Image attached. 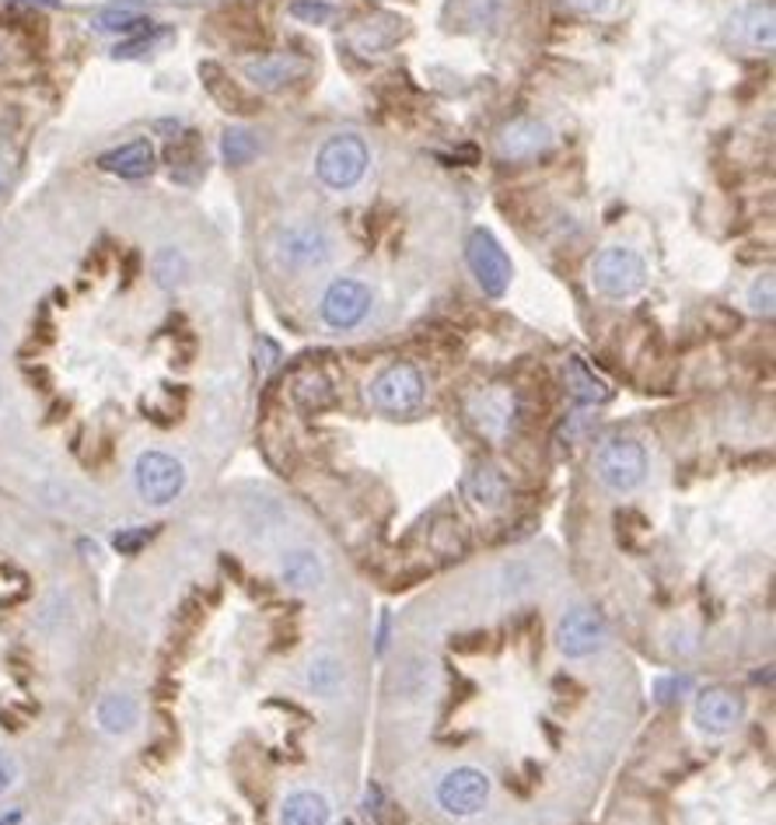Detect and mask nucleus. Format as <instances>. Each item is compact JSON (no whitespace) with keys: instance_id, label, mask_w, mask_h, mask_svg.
Segmentation results:
<instances>
[{"instance_id":"nucleus-40","label":"nucleus","mask_w":776,"mask_h":825,"mask_svg":"<svg viewBox=\"0 0 776 825\" xmlns=\"http://www.w3.org/2000/svg\"><path fill=\"white\" fill-rule=\"evenodd\" d=\"M0 406H4V385H0Z\"/></svg>"},{"instance_id":"nucleus-20","label":"nucleus","mask_w":776,"mask_h":825,"mask_svg":"<svg viewBox=\"0 0 776 825\" xmlns=\"http://www.w3.org/2000/svg\"><path fill=\"white\" fill-rule=\"evenodd\" d=\"M563 382H567V392L578 399L581 406H602L609 399V385L598 379L581 357H570L563 364Z\"/></svg>"},{"instance_id":"nucleus-7","label":"nucleus","mask_w":776,"mask_h":825,"mask_svg":"<svg viewBox=\"0 0 776 825\" xmlns=\"http://www.w3.org/2000/svg\"><path fill=\"white\" fill-rule=\"evenodd\" d=\"M490 794H493V780H490V773L480 766L448 769L438 780V790H434L438 808L452 818H475L487 808Z\"/></svg>"},{"instance_id":"nucleus-15","label":"nucleus","mask_w":776,"mask_h":825,"mask_svg":"<svg viewBox=\"0 0 776 825\" xmlns=\"http://www.w3.org/2000/svg\"><path fill=\"white\" fill-rule=\"evenodd\" d=\"M305 70H308V60L294 57V53H266V57L245 60V78L263 91L284 88L287 81L302 78Z\"/></svg>"},{"instance_id":"nucleus-32","label":"nucleus","mask_w":776,"mask_h":825,"mask_svg":"<svg viewBox=\"0 0 776 825\" xmlns=\"http://www.w3.org/2000/svg\"><path fill=\"white\" fill-rule=\"evenodd\" d=\"M277 357H281L277 343H273V340H266V336H259V343H256V371H259V379H266V374H269V367L277 364Z\"/></svg>"},{"instance_id":"nucleus-18","label":"nucleus","mask_w":776,"mask_h":825,"mask_svg":"<svg viewBox=\"0 0 776 825\" xmlns=\"http://www.w3.org/2000/svg\"><path fill=\"white\" fill-rule=\"evenodd\" d=\"M281 581L291 591H318L325 581V560L315 553V549H291V553L281 560Z\"/></svg>"},{"instance_id":"nucleus-11","label":"nucleus","mask_w":776,"mask_h":825,"mask_svg":"<svg viewBox=\"0 0 776 825\" xmlns=\"http://www.w3.org/2000/svg\"><path fill=\"white\" fill-rule=\"evenodd\" d=\"M549 144H553V134H549L546 122L539 119H511L504 130L497 137V155L504 161H529V158H539L542 151H549Z\"/></svg>"},{"instance_id":"nucleus-9","label":"nucleus","mask_w":776,"mask_h":825,"mask_svg":"<svg viewBox=\"0 0 776 825\" xmlns=\"http://www.w3.org/2000/svg\"><path fill=\"white\" fill-rule=\"evenodd\" d=\"M371 287L354 281V277H340L333 281L330 287H325L322 294V305H318V315L330 330H354L361 326V322L367 318L371 312Z\"/></svg>"},{"instance_id":"nucleus-37","label":"nucleus","mask_w":776,"mask_h":825,"mask_svg":"<svg viewBox=\"0 0 776 825\" xmlns=\"http://www.w3.org/2000/svg\"><path fill=\"white\" fill-rule=\"evenodd\" d=\"M8 183H11V168H8V161H4V158H0V196H4Z\"/></svg>"},{"instance_id":"nucleus-36","label":"nucleus","mask_w":776,"mask_h":825,"mask_svg":"<svg viewBox=\"0 0 776 825\" xmlns=\"http://www.w3.org/2000/svg\"><path fill=\"white\" fill-rule=\"evenodd\" d=\"M21 822H24V812L21 808H11V812L0 815V825H21Z\"/></svg>"},{"instance_id":"nucleus-29","label":"nucleus","mask_w":776,"mask_h":825,"mask_svg":"<svg viewBox=\"0 0 776 825\" xmlns=\"http://www.w3.org/2000/svg\"><path fill=\"white\" fill-rule=\"evenodd\" d=\"M748 312L753 315H773V277H756L753 287H748Z\"/></svg>"},{"instance_id":"nucleus-41","label":"nucleus","mask_w":776,"mask_h":825,"mask_svg":"<svg viewBox=\"0 0 776 825\" xmlns=\"http://www.w3.org/2000/svg\"><path fill=\"white\" fill-rule=\"evenodd\" d=\"M343 825H354V822H343Z\"/></svg>"},{"instance_id":"nucleus-17","label":"nucleus","mask_w":776,"mask_h":825,"mask_svg":"<svg viewBox=\"0 0 776 825\" xmlns=\"http://www.w3.org/2000/svg\"><path fill=\"white\" fill-rule=\"evenodd\" d=\"M98 165L112 175H119V179L137 183V179H147V175L155 171V147H151V140H130V144L106 151L102 158H98Z\"/></svg>"},{"instance_id":"nucleus-5","label":"nucleus","mask_w":776,"mask_h":825,"mask_svg":"<svg viewBox=\"0 0 776 825\" xmlns=\"http://www.w3.org/2000/svg\"><path fill=\"white\" fill-rule=\"evenodd\" d=\"M595 477L612 493H633L647 480V452L633 438H609L595 452Z\"/></svg>"},{"instance_id":"nucleus-3","label":"nucleus","mask_w":776,"mask_h":825,"mask_svg":"<svg viewBox=\"0 0 776 825\" xmlns=\"http://www.w3.org/2000/svg\"><path fill=\"white\" fill-rule=\"evenodd\" d=\"M273 256L281 259V266L308 273V269H322L325 263L333 259V235L325 224L318 220H294L284 224L273 238Z\"/></svg>"},{"instance_id":"nucleus-4","label":"nucleus","mask_w":776,"mask_h":825,"mask_svg":"<svg viewBox=\"0 0 776 825\" xmlns=\"http://www.w3.org/2000/svg\"><path fill=\"white\" fill-rule=\"evenodd\" d=\"M367 165H371V147L357 134L330 137L318 147V158H315V171H318L322 186H330L336 193L354 189L367 175Z\"/></svg>"},{"instance_id":"nucleus-35","label":"nucleus","mask_w":776,"mask_h":825,"mask_svg":"<svg viewBox=\"0 0 776 825\" xmlns=\"http://www.w3.org/2000/svg\"><path fill=\"white\" fill-rule=\"evenodd\" d=\"M567 8H573V11H588V14H595V11H606L609 8V0H563Z\"/></svg>"},{"instance_id":"nucleus-39","label":"nucleus","mask_w":776,"mask_h":825,"mask_svg":"<svg viewBox=\"0 0 776 825\" xmlns=\"http://www.w3.org/2000/svg\"><path fill=\"white\" fill-rule=\"evenodd\" d=\"M4 350H8V330H4V322H0V357H4Z\"/></svg>"},{"instance_id":"nucleus-8","label":"nucleus","mask_w":776,"mask_h":825,"mask_svg":"<svg viewBox=\"0 0 776 825\" xmlns=\"http://www.w3.org/2000/svg\"><path fill=\"white\" fill-rule=\"evenodd\" d=\"M465 263L472 269L475 284L483 287V294L490 297H504L508 287H511V277H514V266L504 253V245H500L487 228H475L465 242Z\"/></svg>"},{"instance_id":"nucleus-19","label":"nucleus","mask_w":776,"mask_h":825,"mask_svg":"<svg viewBox=\"0 0 776 825\" xmlns=\"http://www.w3.org/2000/svg\"><path fill=\"white\" fill-rule=\"evenodd\" d=\"M333 805L318 790H294L281 805V825H330Z\"/></svg>"},{"instance_id":"nucleus-10","label":"nucleus","mask_w":776,"mask_h":825,"mask_svg":"<svg viewBox=\"0 0 776 825\" xmlns=\"http://www.w3.org/2000/svg\"><path fill=\"white\" fill-rule=\"evenodd\" d=\"M609 644V627L595 609H570L557 627V647L567 658H591Z\"/></svg>"},{"instance_id":"nucleus-28","label":"nucleus","mask_w":776,"mask_h":825,"mask_svg":"<svg viewBox=\"0 0 776 825\" xmlns=\"http://www.w3.org/2000/svg\"><path fill=\"white\" fill-rule=\"evenodd\" d=\"M291 18L294 21H305V24H325L333 21V4H325V0H291Z\"/></svg>"},{"instance_id":"nucleus-14","label":"nucleus","mask_w":776,"mask_h":825,"mask_svg":"<svg viewBox=\"0 0 776 825\" xmlns=\"http://www.w3.org/2000/svg\"><path fill=\"white\" fill-rule=\"evenodd\" d=\"M728 32L735 42H741L745 49H756V53H766L776 42V24H773V0H763V4H748L738 14H731Z\"/></svg>"},{"instance_id":"nucleus-38","label":"nucleus","mask_w":776,"mask_h":825,"mask_svg":"<svg viewBox=\"0 0 776 825\" xmlns=\"http://www.w3.org/2000/svg\"><path fill=\"white\" fill-rule=\"evenodd\" d=\"M21 4H39V8H60L63 0H21Z\"/></svg>"},{"instance_id":"nucleus-16","label":"nucleus","mask_w":776,"mask_h":825,"mask_svg":"<svg viewBox=\"0 0 776 825\" xmlns=\"http://www.w3.org/2000/svg\"><path fill=\"white\" fill-rule=\"evenodd\" d=\"M95 724L109 738L130 735L140 724V699L134 693H106L95 707Z\"/></svg>"},{"instance_id":"nucleus-24","label":"nucleus","mask_w":776,"mask_h":825,"mask_svg":"<svg viewBox=\"0 0 776 825\" xmlns=\"http://www.w3.org/2000/svg\"><path fill=\"white\" fill-rule=\"evenodd\" d=\"M294 399L302 403L305 410H322L333 403V385L325 379L322 371H308L302 379L294 382Z\"/></svg>"},{"instance_id":"nucleus-31","label":"nucleus","mask_w":776,"mask_h":825,"mask_svg":"<svg viewBox=\"0 0 776 825\" xmlns=\"http://www.w3.org/2000/svg\"><path fill=\"white\" fill-rule=\"evenodd\" d=\"M18 777H21V766H18V759L8 753V748H0V797H4L8 790H14Z\"/></svg>"},{"instance_id":"nucleus-25","label":"nucleus","mask_w":776,"mask_h":825,"mask_svg":"<svg viewBox=\"0 0 776 825\" xmlns=\"http://www.w3.org/2000/svg\"><path fill=\"white\" fill-rule=\"evenodd\" d=\"M256 151H259V140H256L253 130H245V127H228V130H224V137H220V155H224V161H228V165H245V161H253Z\"/></svg>"},{"instance_id":"nucleus-27","label":"nucleus","mask_w":776,"mask_h":825,"mask_svg":"<svg viewBox=\"0 0 776 825\" xmlns=\"http://www.w3.org/2000/svg\"><path fill=\"white\" fill-rule=\"evenodd\" d=\"M500 4L504 0H452V14L462 21V29H483V24L497 21Z\"/></svg>"},{"instance_id":"nucleus-34","label":"nucleus","mask_w":776,"mask_h":825,"mask_svg":"<svg viewBox=\"0 0 776 825\" xmlns=\"http://www.w3.org/2000/svg\"><path fill=\"white\" fill-rule=\"evenodd\" d=\"M598 413H578V416H570V423H563V441L567 444H578V438L591 428V420H595Z\"/></svg>"},{"instance_id":"nucleus-33","label":"nucleus","mask_w":776,"mask_h":825,"mask_svg":"<svg viewBox=\"0 0 776 825\" xmlns=\"http://www.w3.org/2000/svg\"><path fill=\"white\" fill-rule=\"evenodd\" d=\"M155 46V36H140V39H130V42H122V46H116L112 49V57L116 60H130V57H144L147 49Z\"/></svg>"},{"instance_id":"nucleus-12","label":"nucleus","mask_w":776,"mask_h":825,"mask_svg":"<svg viewBox=\"0 0 776 825\" xmlns=\"http://www.w3.org/2000/svg\"><path fill=\"white\" fill-rule=\"evenodd\" d=\"M692 720L704 735H714V738L731 735L741 720V699L728 689H704L696 696Z\"/></svg>"},{"instance_id":"nucleus-22","label":"nucleus","mask_w":776,"mask_h":825,"mask_svg":"<svg viewBox=\"0 0 776 825\" xmlns=\"http://www.w3.org/2000/svg\"><path fill=\"white\" fill-rule=\"evenodd\" d=\"M91 29L109 32V36H130V32L147 29V14H144V8H137V4H112V8H106V11H98V14H95Z\"/></svg>"},{"instance_id":"nucleus-1","label":"nucleus","mask_w":776,"mask_h":825,"mask_svg":"<svg viewBox=\"0 0 776 825\" xmlns=\"http://www.w3.org/2000/svg\"><path fill=\"white\" fill-rule=\"evenodd\" d=\"M186 465L171 452L147 448L134 462V490L147 508H171L186 490Z\"/></svg>"},{"instance_id":"nucleus-26","label":"nucleus","mask_w":776,"mask_h":825,"mask_svg":"<svg viewBox=\"0 0 776 825\" xmlns=\"http://www.w3.org/2000/svg\"><path fill=\"white\" fill-rule=\"evenodd\" d=\"M343 665L333 658V655H318V658H312V665H308V686H312V693H318V696H333L340 686H343Z\"/></svg>"},{"instance_id":"nucleus-30","label":"nucleus","mask_w":776,"mask_h":825,"mask_svg":"<svg viewBox=\"0 0 776 825\" xmlns=\"http://www.w3.org/2000/svg\"><path fill=\"white\" fill-rule=\"evenodd\" d=\"M151 529H122L112 536V546L119 549V553H140V549L151 542Z\"/></svg>"},{"instance_id":"nucleus-13","label":"nucleus","mask_w":776,"mask_h":825,"mask_svg":"<svg viewBox=\"0 0 776 825\" xmlns=\"http://www.w3.org/2000/svg\"><path fill=\"white\" fill-rule=\"evenodd\" d=\"M514 410H518L514 392H508V389H487V392L475 395V399H472V406H469L472 423H475V428H480L490 441H504V438L511 434V428H514Z\"/></svg>"},{"instance_id":"nucleus-6","label":"nucleus","mask_w":776,"mask_h":825,"mask_svg":"<svg viewBox=\"0 0 776 825\" xmlns=\"http://www.w3.org/2000/svg\"><path fill=\"white\" fill-rule=\"evenodd\" d=\"M423 399H428V382H423V371L410 361L389 364L371 382V403L389 416L416 413L423 406Z\"/></svg>"},{"instance_id":"nucleus-2","label":"nucleus","mask_w":776,"mask_h":825,"mask_svg":"<svg viewBox=\"0 0 776 825\" xmlns=\"http://www.w3.org/2000/svg\"><path fill=\"white\" fill-rule=\"evenodd\" d=\"M591 287L606 297H633L647 287V263L630 245H606L591 259Z\"/></svg>"},{"instance_id":"nucleus-23","label":"nucleus","mask_w":776,"mask_h":825,"mask_svg":"<svg viewBox=\"0 0 776 825\" xmlns=\"http://www.w3.org/2000/svg\"><path fill=\"white\" fill-rule=\"evenodd\" d=\"M155 281L165 291H179L189 281V259H186L183 248H175V245L158 248V256H155Z\"/></svg>"},{"instance_id":"nucleus-21","label":"nucleus","mask_w":776,"mask_h":825,"mask_svg":"<svg viewBox=\"0 0 776 825\" xmlns=\"http://www.w3.org/2000/svg\"><path fill=\"white\" fill-rule=\"evenodd\" d=\"M465 493L472 497V504H480V508L493 511V508L504 504V497H508V480L500 477V469H493V465H475V469L469 472V480H465Z\"/></svg>"}]
</instances>
